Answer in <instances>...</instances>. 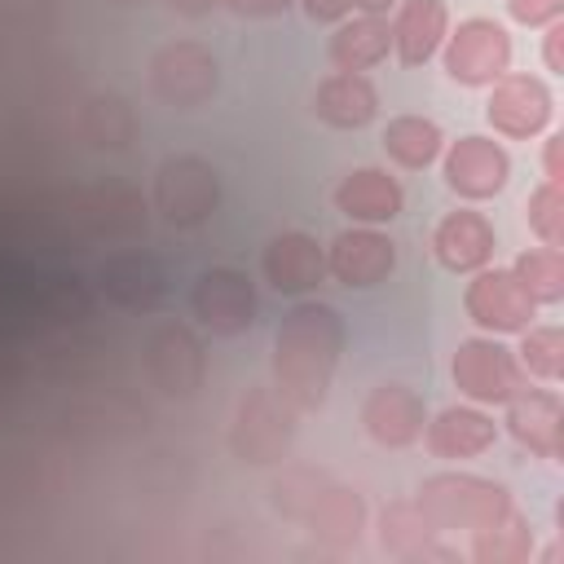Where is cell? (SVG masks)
Wrapping results in <instances>:
<instances>
[{
	"instance_id": "cell-17",
	"label": "cell",
	"mask_w": 564,
	"mask_h": 564,
	"mask_svg": "<svg viewBox=\"0 0 564 564\" xmlns=\"http://www.w3.org/2000/svg\"><path fill=\"white\" fill-rule=\"evenodd\" d=\"M432 458L441 463H463V458H480L485 449H494L498 441V423L494 414H485L480 405H445L441 414H432L423 423V436Z\"/></svg>"
},
{
	"instance_id": "cell-21",
	"label": "cell",
	"mask_w": 564,
	"mask_h": 564,
	"mask_svg": "<svg viewBox=\"0 0 564 564\" xmlns=\"http://www.w3.org/2000/svg\"><path fill=\"white\" fill-rule=\"evenodd\" d=\"M392 26V53L401 66H423L441 53L449 35V9L445 0H401Z\"/></svg>"
},
{
	"instance_id": "cell-19",
	"label": "cell",
	"mask_w": 564,
	"mask_h": 564,
	"mask_svg": "<svg viewBox=\"0 0 564 564\" xmlns=\"http://www.w3.org/2000/svg\"><path fill=\"white\" fill-rule=\"evenodd\" d=\"M405 207V189L388 167H352L335 185V212L352 225H392Z\"/></svg>"
},
{
	"instance_id": "cell-24",
	"label": "cell",
	"mask_w": 564,
	"mask_h": 564,
	"mask_svg": "<svg viewBox=\"0 0 564 564\" xmlns=\"http://www.w3.org/2000/svg\"><path fill=\"white\" fill-rule=\"evenodd\" d=\"M304 524H308V533H313L322 546H330V551H348V546L361 542V529H366V502H361L357 489L326 480V489H322V494L313 498V507L304 511Z\"/></svg>"
},
{
	"instance_id": "cell-6",
	"label": "cell",
	"mask_w": 564,
	"mask_h": 564,
	"mask_svg": "<svg viewBox=\"0 0 564 564\" xmlns=\"http://www.w3.org/2000/svg\"><path fill=\"white\" fill-rule=\"evenodd\" d=\"M441 66L463 88H489L511 70V35L494 18H463L441 44Z\"/></svg>"
},
{
	"instance_id": "cell-11",
	"label": "cell",
	"mask_w": 564,
	"mask_h": 564,
	"mask_svg": "<svg viewBox=\"0 0 564 564\" xmlns=\"http://www.w3.org/2000/svg\"><path fill=\"white\" fill-rule=\"evenodd\" d=\"M489 123L498 137L507 141H529L538 132H546L551 115H555V97L546 88V79L524 75V70H507L489 84V106H485Z\"/></svg>"
},
{
	"instance_id": "cell-29",
	"label": "cell",
	"mask_w": 564,
	"mask_h": 564,
	"mask_svg": "<svg viewBox=\"0 0 564 564\" xmlns=\"http://www.w3.org/2000/svg\"><path fill=\"white\" fill-rule=\"evenodd\" d=\"M511 273L529 291L533 304H560L564 300V256L560 247H529L516 256Z\"/></svg>"
},
{
	"instance_id": "cell-13",
	"label": "cell",
	"mask_w": 564,
	"mask_h": 564,
	"mask_svg": "<svg viewBox=\"0 0 564 564\" xmlns=\"http://www.w3.org/2000/svg\"><path fill=\"white\" fill-rule=\"evenodd\" d=\"M423 423H427V405L423 397L410 388V383H379L366 392L361 401V432L379 445V449H405L423 436Z\"/></svg>"
},
{
	"instance_id": "cell-32",
	"label": "cell",
	"mask_w": 564,
	"mask_h": 564,
	"mask_svg": "<svg viewBox=\"0 0 564 564\" xmlns=\"http://www.w3.org/2000/svg\"><path fill=\"white\" fill-rule=\"evenodd\" d=\"M326 471H313V467H286L278 480H273V502L282 516L291 520H304V511L313 507V498L326 489Z\"/></svg>"
},
{
	"instance_id": "cell-38",
	"label": "cell",
	"mask_w": 564,
	"mask_h": 564,
	"mask_svg": "<svg viewBox=\"0 0 564 564\" xmlns=\"http://www.w3.org/2000/svg\"><path fill=\"white\" fill-rule=\"evenodd\" d=\"M167 9H176V13H185V18H203V13L220 9V0H167Z\"/></svg>"
},
{
	"instance_id": "cell-9",
	"label": "cell",
	"mask_w": 564,
	"mask_h": 564,
	"mask_svg": "<svg viewBox=\"0 0 564 564\" xmlns=\"http://www.w3.org/2000/svg\"><path fill=\"white\" fill-rule=\"evenodd\" d=\"M189 308H194V317H198L212 335L234 339V335L251 330V322H256V286H251V278H247L242 269H234V264H212V269H203L198 282L189 286Z\"/></svg>"
},
{
	"instance_id": "cell-3",
	"label": "cell",
	"mask_w": 564,
	"mask_h": 564,
	"mask_svg": "<svg viewBox=\"0 0 564 564\" xmlns=\"http://www.w3.org/2000/svg\"><path fill=\"white\" fill-rule=\"evenodd\" d=\"M154 212L176 225V229H198L203 220L216 216L220 207V176L207 159L198 154H172L159 163L154 172V189H150Z\"/></svg>"
},
{
	"instance_id": "cell-26",
	"label": "cell",
	"mask_w": 564,
	"mask_h": 564,
	"mask_svg": "<svg viewBox=\"0 0 564 564\" xmlns=\"http://www.w3.org/2000/svg\"><path fill=\"white\" fill-rule=\"evenodd\" d=\"M383 150H388V159H392L397 167L423 172V167H432V163L441 159L445 132H441V123L427 119V115H397V119H388V128H383Z\"/></svg>"
},
{
	"instance_id": "cell-36",
	"label": "cell",
	"mask_w": 564,
	"mask_h": 564,
	"mask_svg": "<svg viewBox=\"0 0 564 564\" xmlns=\"http://www.w3.org/2000/svg\"><path fill=\"white\" fill-rule=\"evenodd\" d=\"M313 22H344L352 13V0H300Z\"/></svg>"
},
{
	"instance_id": "cell-39",
	"label": "cell",
	"mask_w": 564,
	"mask_h": 564,
	"mask_svg": "<svg viewBox=\"0 0 564 564\" xmlns=\"http://www.w3.org/2000/svg\"><path fill=\"white\" fill-rule=\"evenodd\" d=\"M401 0H352V9H361V13H379V18H388V9H397Z\"/></svg>"
},
{
	"instance_id": "cell-18",
	"label": "cell",
	"mask_w": 564,
	"mask_h": 564,
	"mask_svg": "<svg viewBox=\"0 0 564 564\" xmlns=\"http://www.w3.org/2000/svg\"><path fill=\"white\" fill-rule=\"evenodd\" d=\"M145 366H150V379L167 397H194L198 383H203V348L176 322H163V326L150 330V339H145Z\"/></svg>"
},
{
	"instance_id": "cell-30",
	"label": "cell",
	"mask_w": 564,
	"mask_h": 564,
	"mask_svg": "<svg viewBox=\"0 0 564 564\" xmlns=\"http://www.w3.org/2000/svg\"><path fill=\"white\" fill-rule=\"evenodd\" d=\"M520 366L546 383H555L564 375V330L560 326H524L520 330V348H516Z\"/></svg>"
},
{
	"instance_id": "cell-14",
	"label": "cell",
	"mask_w": 564,
	"mask_h": 564,
	"mask_svg": "<svg viewBox=\"0 0 564 564\" xmlns=\"http://www.w3.org/2000/svg\"><path fill=\"white\" fill-rule=\"evenodd\" d=\"M260 269L278 295H308L326 278V247L304 229H282L269 238Z\"/></svg>"
},
{
	"instance_id": "cell-2",
	"label": "cell",
	"mask_w": 564,
	"mask_h": 564,
	"mask_svg": "<svg viewBox=\"0 0 564 564\" xmlns=\"http://www.w3.org/2000/svg\"><path fill=\"white\" fill-rule=\"evenodd\" d=\"M414 502L436 533H458V529L471 533V529H480V524H489L516 507L507 485L476 476V471H436L419 485Z\"/></svg>"
},
{
	"instance_id": "cell-34",
	"label": "cell",
	"mask_w": 564,
	"mask_h": 564,
	"mask_svg": "<svg viewBox=\"0 0 564 564\" xmlns=\"http://www.w3.org/2000/svg\"><path fill=\"white\" fill-rule=\"evenodd\" d=\"M220 4L238 18H282V13H291L295 0H220Z\"/></svg>"
},
{
	"instance_id": "cell-20",
	"label": "cell",
	"mask_w": 564,
	"mask_h": 564,
	"mask_svg": "<svg viewBox=\"0 0 564 564\" xmlns=\"http://www.w3.org/2000/svg\"><path fill=\"white\" fill-rule=\"evenodd\" d=\"M379 542L392 560H405V564H454L458 560V551H449L441 533L427 524L419 502H388L379 511Z\"/></svg>"
},
{
	"instance_id": "cell-27",
	"label": "cell",
	"mask_w": 564,
	"mask_h": 564,
	"mask_svg": "<svg viewBox=\"0 0 564 564\" xmlns=\"http://www.w3.org/2000/svg\"><path fill=\"white\" fill-rule=\"evenodd\" d=\"M476 564H524L533 555V524L516 507L480 529H471V551Z\"/></svg>"
},
{
	"instance_id": "cell-40",
	"label": "cell",
	"mask_w": 564,
	"mask_h": 564,
	"mask_svg": "<svg viewBox=\"0 0 564 564\" xmlns=\"http://www.w3.org/2000/svg\"><path fill=\"white\" fill-rule=\"evenodd\" d=\"M110 4H145V0H110Z\"/></svg>"
},
{
	"instance_id": "cell-15",
	"label": "cell",
	"mask_w": 564,
	"mask_h": 564,
	"mask_svg": "<svg viewBox=\"0 0 564 564\" xmlns=\"http://www.w3.org/2000/svg\"><path fill=\"white\" fill-rule=\"evenodd\" d=\"M507 432L520 449H529L533 458H560L564 454V405L551 388H520L507 401Z\"/></svg>"
},
{
	"instance_id": "cell-16",
	"label": "cell",
	"mask_w": 564,
	"mask_h": 564,
	"mask_svg": "<svg viewBox=\"0 0 564 564\" xmlns=\"http://www.w3.org/2000/svg\"><path fill=\"white\" fill-rule=\"evenodd\" d=\"M494 242H498V234H494L489 216L476 212V207H454L432 229V256L449 273H476V269H485L494 260Z\"/></svg>"
},
{
	"instance_id": "cell-33",
	"label": "cell",
	"mask_w": 564,
	"mask_h": 564,
	"mask_svg": "<svg viewBox=\"0 0 564 564\" xmlns=\"http://www.w3.org/2000/svg\"><path fill=\"white\" fill-rule=\"evenodd\" d=\"M507 13L520 26H551V22H560L564 0H507Z\"/></svg>"
},
{
	"instance_id": "cell-7",
	"label": "cell",
	"mask_w": 564,
	"mask_h": 564,
	"mask_svg": "<svg viewBox=\"0 0 564 564\" xmlns=\"http://www.w3.org/2000/svg\"><path fill=\"white\" fill-rule=\"evenodd\" d=\"M216 84H220V66L212 48H203L198 40H172L150 57V93L172 110L203 106L216 93Z\"/></svg>"
},
{
	"instance_id": "cell-31",
	"label": "cell",
	"mask_w": 564,
	"mask_h": 564,
	"mask_svg": "<svg viewBox=\"0 0 564 564\" xmlns=\"http://www.w3.org/2000/svg\"><path fill=\"white\" fill-rule=\"evenodd\" d=\"M524 220L542 238V247H564V189H560V181H542L529 194Z\"/></svg>"
},
{
	"instance_id": "cell-25",
	"label": "cell",
	"mask_w": 564,
	"mask_h": 564,
	"mask_svg": "<svg viewBox=\"0 0 564 564\" xmlns=\"http://www.w3.org/2000/svg\"><path fill=\"white\" fill-rule=\"evenodd\" d=\"M335 70H370L379 66L388 53H392V26L388 18L379 13H357V18H344L326 44Z\"/></svg>"
},
{
	"instance_id": "cell-5",
	"label": "cell",
	"mask_w": 564,
	"mask_h": 564,
	"mask_svg": "<svg viewBox=\"0 0 564 564\" xmlns=\"http://www.w3.org/2000/svg\"><path fill=\"white\" fill-rule=\"evenodd\" d=\"M291 441H295V410L273 388H251L234 410L229 449L251 467H269L291 454Z\"/></svg>"
},
{
	"instance_id": "cell-35",
	"label": "cell",
	"mask_w": 564,
	"mask_h": 564,
	"mask_svg": "<svg viewBox=\"0 0 564 564\" xmlns=\"http://www.w3.org/2000/svg\"><path fill=\"white\" fill-rule=\"evenodd\" d=\"M542 62H546L551 75L564 70V22H551L546 26V35H542Z\"/></svg>"
},
{
	"instance_id": "cell-4",
	"label": "cell",
	"mask_w": 564,
	"mask_h": 564,
	"mask_svg": "<svg viewBox=\"0 0 564 564\" xmlns=\"http://www.w3.org/2000/svg\"><path fill=\"white\" fill-rule=\"evenodd\" d=\"M449 375H454V388L471 405H507L529 383L516 348H507L498 335H471V339H463L454 348Z\"/></svg>"
},
{
	"instance_id": "cell-28",
	"label": "cell",
	"mask_w": 564,
	"mask_h": 564,
	"mask_svg": "<svg viewBox=\"0 0 564 564\" xmlns=\"http://www.w3.org/2000/svg\"><path fill=\"white\" fill-rule=\"evenodd\" d=\"M79 132L97 150H123L132 141V132H137V119H132V110H128V101L119 93H97L79 110Z\"/></svg>"
},
{
	"instance_id": "cell-12",
	"label": "cell",
	"mask_w": 564,
	"mask_h": 564,
	"mask_svg": "<svg viewBox=\"0 0 564 564\" xmlns=\"http://www.w3.org/2000/svg\"><path fill=\"white\" fill-rule=\"evenodd\" d=\"M392 269H397V247L379 225L339 229L326 247V273L348 291H370L388 282Z\"/></svg>"
},
{
	"instance_id": "cell-37",
	"label": "cell",
	"mask_w": 564,
	"mask_h": 564,
	"mask_svg": "<svg viewBox=\"0 0 564 564\" xmlns=\"http://www.w3.org/2000/svg\"><path fill=\"white\" fill-rule=\"evenodd\" d=\"M560 145H564V137H546V141H542V172H546V181H560V176H564V167H560Z\"/></svg>"
},
{
	"instance_id": "cell-23",
	"label": "cell",
	"mask_w": 564,
	"mask_h": 564,
	"mask_svg": "<svg viewBox=\"0 0 564 564\" xmlns=\"http://www.w3.org/2000/svg\"><path fill=\"white\" fill-rule=\"evenodd\" d=\"M97 278H101V291L123 308L150 313L163 300V264L150 251H115L101 260Z\"/></svg>"
},
{
	"instance_id": "cell-8",
	"label": "cell",
	"mask_w": 564,
	"mask_h": 564,
	"mask_svg": "<svg viewBox=\"0 0 564 564\" xmlns=\"http://www.w3.org/2000/svg\"><path fill=\"white\" fill-rule=\"evenodd\" d=\"M441 176L445 185L467 198V203H485L494 194L507 189L511 181V154L502 150V141L494 137H480V132H467L458 141H449L441 150Z\"/></svg>"
},
{
	"instance_id": "cell-10",
	"label": "cell",
	"mask_w": 564,
	"mask_h": 564,
	"mask_svg": "<svg viewBox=\"0 0 564 564\" xmlns=\"http://www.w3.org/2000/svg\"><path fill=\"white\" fill-rule=\"evenodd\" d=\"M463 313L485 330V335H520L538 304L529 300V291L520 286V278L511 269H476L471 282L463 286Z\"/></svg>"
},
{
	"instance_id": "cell-22",
	"label": "cell",
	"mask_w": 564,
	"mask_h": 564,
	"mask_svg": "<svg viewBox=\"0 0 564 564\" xmlns=\"http://www.w3.org/2000/svg\"><path fill=\"white\" fill-rule=\"evenodd\" d=\"M313 115L330 128H366L379 115V88L361 70H330L313 93Z\"/></svg>"
},
{
	"instance_id": "cell-1",
	"label": "cell",
	"mask_w": 564,
	"mask_h": 564,
	"mask_svg": "<svg viewBox=\"0 0 564 564\" xmlns=\"http://www.w3.org/2000/svg\"><path fill=\"white\" fill-rule=\"evenodd\" d=\"M344 352V317L322 300H300L273 330V392L313 414L330 397V379Z\"/></svg>"
}]
</instances>
